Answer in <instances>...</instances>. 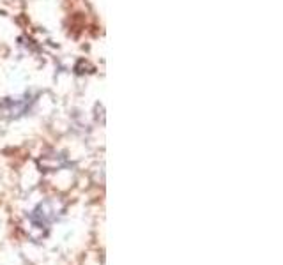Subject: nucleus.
Returning a JSON list of instances; mask_svg holds the SVG:
<instances>
[{
  "mask_svg": "<svg viewBox=\"0 0 283 265\" xmlns=\"http://www.w3.org/2000/svg\"><path fill=\"white\" fill-rule=\"evenodd\" d=\"M62 204L57 200H44L29 214V219L36 228H48L62 212Z\"/></svg>",
  "mask_w": 283,
  "mask_h": 265,
  "instance_id": "f257e3e1",
  "label": "nucleus"
}]
</instances>
